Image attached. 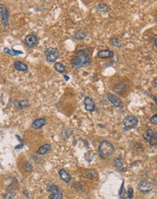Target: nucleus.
<instances>
[{
  "instance_id": "obj_1",
  "label": "nucleus",
  "mask_w": 157,
  "mask_h": 199,
  "mask_svg": "<svg viewBox=\"0 0 157 199\" xmlns=\"http://www.w3.org/2000/svg\"><path fill=\"white\" fill-rule=\"evenodd\" d=\"M91 58L89 56V50L82 49L77 52V55L72 59V66L75 69L85 67L90 64Z\"/></svg>"
},
{
  "instance_id": "obj_2",
  "label": "nucleus",
  "mask_w": 157,
  "mask_h": 199,
  "mask_svg": "<svg viewBox=\"0 0 157 199\" xmlns=\"http://www.w3.org/2000/svg\"><path fill=\"white\" fill-rule=\"evenodd\" d=\"M114 151V146L108 142V141H102L98 147V152H99V155L103 157V158H107L109 157H111L113 155Z\"/></svg>"
},
{
  "instance_id": "obj_3",
  "label": "nucleus",
  "mask_w": 157,
  "mask_h": 199,
  "mask_svg": "<svg viewBox=\"0 0 157 199\" xmlns=\"http://www.w3.org/2000/svg\"><path fill=\"white\" fill-rule=\"evenodd\" d=\"M144 139L148 141L150 143V145L153 147V146H156L157 144V136L156 132L154 131L153 129H147L144 134Z\"/></svg>"
},
{
  "instance_id": "obj_4",
  "label": "nucleus",
  "mask_w": 157,
  "mask_h": 199,
  "mask_svg": "<svg viewBox=\"0 0 157 199\" xmlns=\"http://www.w3.org/2000/svg\"><path fill=\"white\" fill-rule=\"evenodd\" d=\"M123 123H124V129L128 130L138 124V120L136 117H134L133 115H128L125 118Z\"/></svg>"
},
{
  "instance_id": "obj_5",
  "label": "nucleus",
  "mask_w": 157,
  "mask_h": 199,
  "mask_svg": "<svg viewBox=\"0 0 157 199\" xmlns=\"http://www.w3.org/2000/svg\"><path fill=\"white\" fill-rule=\"evenodd\" d=\"M45 54H46V57H47V60L49 62V63H54L56 61V59L58 58V54H59V52L56 48H54V47H49L45 51Z\"/></svg>"
},
{
  "instance_id": "obj_6",
  "label": "nucleus",
  "mask_w": 157,
  "mask_h": 199,
  "mask_svg": "<svg viewBox=\"0 0 157 199\" xmlns=\"http://www.w3.org/2000/svg\"><path fill=\"white\" fill-rule=\"evenodd\" d=\"M47 190H48V192H50V195H49L50 199H62V197H63L62 193L60 192L59 188L53 184L47 186Z\"/></svg>"
},
{
  "instance_id": "obj_7",
  "label": "nucleus",
  "mask_w": 157,
  "mask_h": 199,
  "mask_svg": "<svg viewBox=\"0 0 157 199\" xmlns=\"http://www.w3.org/2000/svg\"><path fill=\"white\" fill-rule=\"evenodd\" d=\"M38 37L35 34H30L25 38V44L27 47H36L38 45Z\"/></svg>"
},
{
  "instance_id": "obj_8",
  "label": "nucleus",
  "mask_w": 157,
  "mask_h": 199,
  "mask_svg": "<svg viewBox=\"0 0 157 199\" xmlns=\"http://www.w3.org/2000/svg\"><path fill=\"white\" fill-rule=\"evenodd\" d=\"M138 189L142 192V193H149L150 191H152L153 189V186H151V184L145 180H143L139 183V186H138Z\"/></svg>"
},
{
  "instance_id": "obj_9",
  "label": "nucleus",
  "mask_w": 157,
  "mask_h": 199,
  "mask_svg": "<svg viewBox=\"0 0 157 199\" xmlns=\"http://www.w3.org/2000/svg\"><path fill=\"white\" fill-rule=\"evenodd\" d=\"M107 99L114 107H116V108H122L123 107V102L121 101V100L119 98H117L116 95L112 94V93H108L107 94Z\"/></svg>"
},
{
  "instance_id": "obj_10",
  "label": "nucleus",
  "mask_w": 157,
  "mask_h": 199,
  "mask_svg": "<svg viewBox=\"0 0 157 199\" xmlns=\"http://www.w3.org/2000/svg\"><path fill=\"white\" fill-rule=\"evenodd\" d=\"M84 106H85V110L87 111L93 112L95 110V102L94 100L91 99L90 97H86L84 99Z\"/></svg>"
},
{
  "instance_id": "obj_11",
  "label": "nucleus",
  "mask_w": 157,
  "mask_h": 199,
  "mask_svg": "<svg viewBox=\"0 0 157 199\" xmlns=\"http://www.w3.org/2000/svg\"><path fill=\"white\" fill-rule=\"evenodd\" d=\"M114 52L113 51H110V50H102V51H99L98 53H97V56L101 59H109V58H112L114 57Z\"/></svg>"
},
{
  "instance_id": "obj_12",
  "label": "nucleus",
  "mask_w": 157,
  "mask_h": 199,
  "mask_svg": "<svg viewBox=\"0 0 157 199\" xmlns=\"http://www.w3.org/2000/svg\"><path fill=\"white\" fill-rule=\"evenodd\" d=\"M46 124V119L45 118H40V119H37L36 121H34V122L32 123V127L33 128L35 129H39L41 128H43Z\"/></svg>"
},
{
  "instance_id": "obj_13",
  "label": "nucleus",
  "mask_w": 157,
  "mask_h": 199,
  "mask_svg": "<svg viewBox=\"0 0 157 199\" xmlns=\"http://www.w3.org/2000/svg\"><path fill=\"white\" fill-rule=\"evenodd\" d=\"M14 67H15V69H17V71H20V72H26L27 71V65L20 61L15 62Z\"/></svg>"
},
{
  "instance_id": "obj_14",
  "label": "nucleus",
  "mask_w": 157,
  "mask_h": 199,
  "mask_svg": "<svg viewBox=\"0 0 157 199\" xmlns=\"http://www.w3.org/2000/svg\"><path fill=\"white\" fill-rule=\"evenodd\" d=\"M1 13H2V14H1V17H2L1 20H2V23L6 26V25H7V24H8V16H9L7 8H6V7L3 8V10H2Z\"/></svg>"
},
{
  "instance_id": "obj_15",
  "label": "nucleus",
  "mask_w": 157,
  "mask_h": 199,
  "mask_svg": "<svg viewBox=\"0 0 157 199\" xmlns=\"http://www.w3.org/2000/svg\"><path fill=\"white\" fill-rule=\"evenodd\" d=\"M58 173H59V175H60V177H61V179H62L63 181H65V183H69V182H70L71 176H70V175L68 174L65 170L60 169Z\"/></svg>"
},
{
  "instance_id": "obj_16",
  "label": "nucleus",
  "mask_w": 157,
  "mask_h": 199,
  "mask_svg": "<svg viewBox=\"0 0 157 199\" xmlns=\"http://www.w3.org/2000/svg\"><path fill=\"white\" fill-rule=\"evenodd\" d=\"M51 149V145L50 144H45V145H43V146H41L38 150L36 151V154L37 155H45V154H47L49 150Z\"/></svg>"
},
{
  "instance_id": "obj_17",
  "label": "nucleus",
  "mask_w": 157,
  "mask_h": 199,
  "mask_svg": "<svg viewBox=\"0 0 157 199\" xmlns=\"http://www.w3.org/2000/svg\"><path fill=\"white\" fill-rule=\"evenodd\" d=\"M125 88H126L125 84L124 82H120L114 88V92H116L118 93H123L124 92H125Z\"/></svg>"
},
{
  "instance_id": "obj_18",
  "label": "nucleus",
  "mask_w": 157,
  "mask_h": 199,
  "mask_svg": "<svg viewBox=\"0 0 157 199\" xmlns=\"http://www.w3.org/2000/svg\"><path fill=\"white\" fill-rule=\"evenodd\" d=\"M4 52H6V53H8V54H10V55H12V56H17V55L23 53V52H21V51H16V50L13 49H8V48H6V47L4 48Z\"/></svg>"
},
{
  "instance_id": "obj_19",
  "label": "nucleus",
  "mask_w": 157,
  "mask_h": 199,
  "mask_svg": "<svg viewBox=\"0 0 157 199\" xmlns=\"http://www.w3.org/2000/svg\"><path fill=\"white\" fill-rule=\"evenodd\" d=\"M54 69L58 72V73H60V74H63V73H65V66L63 64V63H54Z\"/></svg>"
},
{
  "instance_id": "obj_20",
  "label": "nucleus",
  "mask_w": 157,
  "mask_h": 199,
  "mask_svg": "<svg viewBox=\"0 0 157 199\" xmlns=\"http://www.w3.org/2000/svg\"><path fill=\"white\" fill-rule=\"evenodd\" d=\"M110 45L115 48H120L121 46V42L118 38H112L111 41H110Z\"/></svg>"
},
{
  "instance_id": "obj_21",
  "label": "nucleus",
  "mask_w": 157,
  "mask_h": 199,
  "mask_svg": "<svg viewBox=\"0 0 157 199\" xmlns=\"http://www.w3.org/2000/svg\"><path fill=\"white\" fill-rule=\"evenodd\" d=\"M16 107H17L18 109H24V108H26L29 103L27 100H23V101H17L16 103Z\"/></svg>"
},
{
  "instance_id": "obj_22",
  "label": "nucleus",
  "mask_w": 157,
  "mask_h": 199,
  "mask_svg": "<svg viewBox=\"0 0 157 199\" xmlns=\"http://www.w3.org/2000/svg\"><path fill=\"white\" fill-rule=\"evenodd\" d=\"M86 36V34H85V33H84V32H75V34H74V37L77 39V40H83L84 37Z\"/></svg>"
},
{
  "instance_id": "obj_23",
  "label": "nucleus",
  "mask_w": 157,
  "mask_h": 199,
  "mask_svg": "<svg viewBox=\"0 0 157 199\" xmlns=\"http://www.w3.org/2000/svg\"><path fill=\"white\" fill-rule=\"evenodd\" d=\"M95 172L94 171V170H92V169H89V170H87L86 171V176H87V178H89V179H93V178H95Z\"/></svg>"
},
{
  "instance_id": "obj_24",
  "label": "nucleus",
  "mask_w": 157,
  "mask_h": 199,
  "mask_svg": "<svg viewBox=\"0 0 157 199\" xmlns=\"http://www.w3.org/2000/svg\"><path fill=\"white\" fill-rule=\"evenodd\" d=\"M114 166L117 168H121L122 167H123V161H122V159L121 158H115L114 159Z\"/></svg>"
},
{
  "instance_id": "obj_25",
  "label": "nucleus",
  "mask_w": 157,
  "mask_h": 199,
  "mask_svg": "<svg viewBox=\"0 0 157 199\" xmlns=\"http://www.w3.org/2000/svg\"><path fill=\"white\" fill-rule=\"evenodd\" d=\"M133 188H132L131 186H129L128 192H127V196H126L125 197H124V199H133Z\"/></svg>"
},
{
  "instance_id": "obj_26",
  "label": "nucleus",
  "mask_w": 157,
  "mask_h": 199,
  "mask_svg": "<svg viewBox=\"0 0 157 199\" xmlns=\"http://www.w3.org/2000/svg\"><path fill=\"white\" fill-rule=\"evenodd\" d=\"M151 122L155 125L157 124V114H155V115L151 118Z\"/></svg>"
},
{
  "instance_id": "obj_27",
  "label": "nucleus",
  "mask_w": 157,
  "mask_h": 199,
  "mask_svg": "<svg viewBox=\"0 0 157 199\" xmlns=\"http://www.w3.org/2000/svg\"><path fill=\"white\" fill-rule=\"evenodd\" d=\"M25 168H26V171H31V170H32V166H31L28 162H26V164H25Z\"/></svg>"
},
{
  "instance_id": "obj_28",
  "label": "nucleus",
  "mask_w": 157,
  "mask_h": 199,
  "mask_svg": "<svg viewBox=\"0 0 157 199\" xmlns=\"http://www.w3.org/2000/svg\"><path fill=\"white\" fill-rule=\"evenodd\" d=\"M124 185H125V183H123V185H122V186H121V189H120V192H119V196H120L121 198H123V194H125V191H124Z\"/></svg>"
},
{
  "instance_id": "obj_29",
  "label": "nucleus",
  "mask_w": 157,
  "mask_h": 199,
  "mask_svg": "<svg viewBox=\"0 0 157 199\" xmlns=\"http://www.w3.org/2000/svg\"><path fill=\"white\" fill-rule=\"evenodd\" d=\"M3 8H4V6H3V5H2V4H0V12H2V10H3Z\"/></svg>"
},
{
  "instance_id": "obj_30",
  "label": "nucleus",
  "mask_w": 157,
  "mask_h": 199,
  "mask_svg": "<svg viewBox=\"0 0 157 199\" xmlns=\"http://www.w3.org/2000/svg\"><path fill=\"white\" fill-rule=\"evenodd\" d=\"M24 194L26 195V197H28V194H27V191H26V190H24Z\"/></svg>"
}]
</instances>
